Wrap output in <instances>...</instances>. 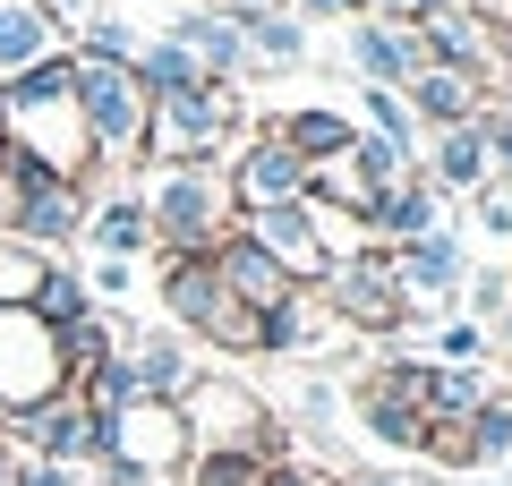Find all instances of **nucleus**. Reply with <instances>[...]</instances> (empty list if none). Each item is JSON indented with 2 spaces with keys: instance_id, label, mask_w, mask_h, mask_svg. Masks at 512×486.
<instances>
[{
  "instance_id": "nucleus-15",
  "label": "nucleus",
  "mask_w": 512,
  "mask_h": 486,
  "mask_svg": "<svg viewBox=\"0 0 512 486\" xmlns=\"http://www.w3.org/2000/svg\"><path fill=\"white\" fill-rule=\"evenodd\" d=\"M171 43H180L188 60H197L205 77H222V86H239L248 77V43H239V18H222V9H188L180 26H163Z\"/></svg>"
},
{
  "instance_id": "nucleus-31",
  "label": "nucleus",
  "mask_w": 512,
  "mask_h": 486,
  "mask_svg": "<svg viewBox=\"0 0 512 486\" xmlns=\"http://www.w3.org/2000/svg\"><path fill=\"white\" fill-rule=\"evenodd\" d=\"M128 282H137V265H120V256H94V273H86L94 307H103V299H128Z\"/></svg>"
},
{
  "instance_id": "nucleus-7",
  "label": "nucleus",
  "mask_w": 512,
  "mask_h": 486,
  "mask_svg": "<svg viewBox=\"0 0 512 486\" xmlns=\"http://www.w3.org/2000/svg\"><path fill=\"white\" fill-rule=\"evenodd\" d=\"M52 393H69V367H60V333L35 307H0V418L43 410Z\"/></svg>"
},
{
  "instance_id": "nucleus-38",
  "label": "nucleus",
  "mask_w": 512,
  "mask_h": 486,
  "mask_svg": "<svg viewBox=\"0 0 512 486\" xmlns=\"http://www.w3.org/2000/svg\"><path fill=\"white\" fill-rule=\"evenodd\" d=\"M333 486H402V478H384V469H350V478H333Z\"/></svg>"
},
{
  "instance_id": "nucleus-2",
  "label": "nucleus",
  "mask_w": 512,
  "mask_h": 486,
  "mask_svg": "<svg viewBox=\"0 0 512 486\" xmlns=\"http://www.w3.org/2000/svg\"><path fill=\"white\" fill-rule=\"evenodd\" d=\"M146 197V222H154V256H214L222 239L239 231V205H231V180L222 162H180V171H154Z\"/></svg>"
},
{
  "instance_id": "nucleus-18",
  "label": "nucleus",
  "mask_w": 512,
  "mask_h": 486,
  "mask_svg": "<svg viewBox=\"0 0 512 486\" xmlns=\"http://www.w3.org/2000/svg\"><path fill=\"white\" fill-rule=\"evenodd\" d=\"M86 239L94 256H120V265H137V256L154 248V222H146V197L137 188H111V197H94V214H86Z\"/></svg>"
},
{
  "instance_id": "nucleus-22",
  "label": "nucleus",
  "mask_w": 512,
  "mask_h": 486,
  "mask_svg": "<svg viewBox=\"0 0 512 486\" xmlns=\"http://www.w3.org/2000/svg\"><path fill=\"white\" fill-rule=\"evenodd\" d=\"M239 43H248V69L265 60V69H299L308 60V26L291 18V9H256V18H239Z\"/></svg>"
},
{
  "instance_id": "nucleus-6",
  "label": "nucleus",
  "mask_w": 512,
  "mask_h": 486,
  "mask_svg": "<svg viewBox=\"0 0 512 486\" xmlns=\"http://www.w3.org/2000/svg\"><path fill=\"white\" fill-rule=\"evenodd\" d=\"M163 316L180 324V333H197V342H214V350H265V316L256 307H239L231 290H222V273H214V256H163Z\"/></svg>"
},
{
  "instance_id": "nucleus-30",
  "label": "nucleus",
  "mask_w": 512,
  "mask_h": 486,
  "mask_svg": "<svg viewBox=\"0 0 512 486\" xmlns=\"http://www.w3.org/2000/svg\"><path fill=\"white\" fill-rule=\"evenodd\" d=\"M359 103H367V137H384V145H402V154H419V120H410V103H402V94L367 86Z\"/></svg>"
},
{
  "instance_id": "nucleus-40",
  "label": "nucleus",
  "mask_w": 512,
  "mask_h": 486,
  "mask_svg": "<svg viewBox=\"0 0 512 486\" xmlns=\"http://www.w3.org/2000/svg\"><path fill=\"white\" fill-rule=\"evenodd\" d=\"M495 111H504V120H512V69H504V103H495Z\"/></svg>"
},
{
  "instance_id": "nucleus-34",
  "label": "nucleus",
  "mask_w": 512,
  "mask_h": 486,
  "mask_svg": "<svg viewBox=\"0 0 512 486\" xmlns=\"http://www.w3.org/2000/svg\"><path fill=\"white\" fill-rule=\"evenodd\" d=\"M291 18L299 26H316V18H342L350 26V18H367V0H291Z\"/></svg>"
},
{
  "instance_id": "nucleus-28",
  "label": "nucleus",
  "mask_w": 512,
  "mask_h": 486,
  "mask_svg": "<svg viewBox=\"0 0 512 486\" xmlns=\"http://www.w3.org/2000/svg\"><path fill=\"white\" fill-rule=\"evenodd\" d=\"M265 452H188L180 486H265Z\"/></svg>"
},
{
  "instance_id": "nucleus-32",
  "label": "nucleus",
  "mask_w": 512,
  "mask_h": 486,
  "mask_svg": "<svg viewBox=\"0 0 512 486\" xmlns=\"http://www.w3.org/2000/svg\"><path fill=\"white\" fill-rule=\"evenodd\" d=\"M436 350H444V367H470V359H487V333L478 324H453V333H436Z\"/></svg>"
},
{
  "instance_id": "nucleus-12",
  "label": "nucleus",
  "mask_w": 512,
  "mask_h": 486,
  "mask_svg": "<svg viewBox=\"0 0 512 486\" xmlns=\"http://www.w3.org/2000/svg\"><path fill=\"white\" fill-rule=\"evenodd\" d=\"M350 69L384 94H410V77L427 69L419 26H384V18H350Z\"/></svg>"
},
{
  "instance_id": "nucleus-13",
  "label": "nucleus",
  "mask_w": 512,
  "mask_h": 486,
  "mask_svg": "<svg viewBox=\"0 0 512 486\" xmlns=\"http://www.w3.org/2000/svg\"><path fill=\"white\" fill-rule=\"evenodd\" d=\"M120 359H128V376H137V393H146V401H180L188 384L205 376V367L188 359V342H180V333H128V342H120Z\"/></svg>"
},
{
  "instance_id": "nucleus-27",
  "label": "nucleus",
  "mask_w": 512,
  "mask_h": 486,
  "mask_svg": "<svg viewBox=\"0 0 512 486\" xmlns=\"http://www.w3.org/2000/svg\"><path fill=\"white\" fill-rule=\"evenodd\" d=\"M470 461L478 469H504L512 461V393H487L470 410Z\"/></svg>"
},
{
  "instance_id": "nucleus-16",
  "label": "nucleus",
  "mask_w": 512,
  "mask_h": 486,
  "mask_svg": "<svg viewBox=\"0 0 512 486\" xmlns=\"http://www.w3.org/2000/svg\"><path fill=\"white\" fill-rule=\"evenodd\" d=\"M402 103H410V120H427V128H470L478 111H487V86H478L470 69H436V60H427Z\"/></svg>"
},
{
  "instance_id": "nucleus-10",
  "label": "nucleus",
  "mask_w": 512,
  "mask_h": 486,
  "mask_svg": "<svg viewBox=\"0 0 512 486\" xmlns=\"http://www.w3.org/2000/svg\"><path fill=\"white\" fill-rule=\"evenodd\" d=\"M9 427V444L26 452V461H60V469H86L94 452H103V418L86 410L77 393H52L43 410H18V418H0Z\"/></svg>"
},
{
  "instance_id": "nucleus-26",
  "label": "nucleus",
  "mask_w": 512,
  "mask_h": 486,
  "mask_svg": "<svg viewBox=\"0 0 512 486\" xmlns=\"http://www.w3.org/2000/svg\"><path fill=\"white\" fill-rule=\"evenodd\" d=\"M35 316L52 324V333H60V324H77V316H94V290H86V273H69V265L52 256V265H43V290H35Z\"/></svg>"
},
{
  "instance_id": "nucleus-8",
  "label": "nucleus",
  "mask_w": 512,
  "mask_h": 486,
  "mask_svg": "<svg viewBox=\"0 0 512 486\" xmlns=\"http://www.w3.org/2000/svg\"><path fill=\"white\" fill-rule=\"evenodd\" d=\"M316 299H325L333 324H350V333H402L410 324V299H402V282H393V256L384 248H359V256H342V265H325Z\"/></svg>"
},
{
  "instance_id": "nucleus-23",
  "label": "nucleus",
  "mask_w": 512,
  "mask_h": 486,
  "mask_svg": "<svg viewBox=\"0 0 512 486\" xmlns=\"http://www.w3.org/2000/svg\"><path fill=\"white\" fill-rule=\"evenodd\" d=\"M128 69H137V86H146V103H163V94H188V86H205V69H197V60H188V52H180L171 35H146Z\"/></svg>"
},
{
  "instance_id": "nucleus-37",
  "label": "nucleus",
  "mask_w": 512,
  "mask_h": 486,
  "mask_svg": "<svg viewBox=\"0 0 512 486\" xmlns=\"http://www.w3.org/2000/svg\"><path fill=\"white\" fill-rule=\"evenodd\" d=\"M222 18H256V9H291V0H214Z\"/></svg>"
},
{
  "instance_id": "nucleus-4",
  "label": "nucleus",
  "mask_w": 512,
  "mask_h": 486,
  "mask_svg": "<svg viewBox=\"0 0 512 486\" xmlns=\"http://www.w3.org/2000/svg\"><path fill=\"white\" fill-rule=\"evenodd\" d=\"M69 86H77V120H86L94 171H128L146 154V86L128 60H77L69 52Z\"/></svg>"
},
{
  "instance_id": "nucleus-19",
  "label": "nucleus",
  "mask_w": 512,
  "mask_h": 486,
  "mask_svg": "<svg viewBox=\"0 0 512 486\" xmlns=\"http://www.w3.org/2000/svg\"><path fill=\"white\" fill-rule=\"evenodd\" d=\"M69 52V26L43 9V0H0V77L35 69V60Z\"/></svg>"
},
{
  "instance_id": "nucleus-20",
  "label": "nucleus",
  "mask_w": 512,
  "mask_h": 486,
  "mask_svg": "<svg viewBox=\"0 0 512 486\" xmlns=\"http://www.w3.org/2000/svg\"><path fill=\"white\" fill-rule=\"evenodd\" d=\"M436 231V188L427 180H402L393 197H376V214H367V239L376 248H410V239Z\"/></svg>"
},
{
  "instance_id": "nucleus-14",
  "label": "nucleus",
  "mask_w": 512,
  "mask_h": 486,
  "mask_svg": "<svg viewBox=\"0 0 512 486\" xmlns=\"http://www.w3.org/2000/svg\"><path fill=\"white\" fill-rule=\"evenodd\" d=\"M214 273H222V290H231L239 307H256V316H274V307H282V299H291V290H299L291 273L274 265V256H265V248H248V239H239V231H231V239H222V248H214Z\"/></svg>"
},
{
  "instance_id": "nucleus-35",
  "label": "nucleus",
  "mask_w": 512,
  "mask_h": 486,
  "mask_svg": "<svg viewBox=\"0 0 512 486\" xmlns=\"http://www.w3.org/2000/svg\"><path fill=\"white\" fill-rule=\"evenodd\" d=\"M478 231H512V188H478Z\"/></svg>"
},
{
  "instance_id": "nucleus-9",
  "label": "nucleus",
  "mask_w": 512,
  "mask_h": 486,
  "mask_svg": "<svg viewBox=\"0 0 512 486\" xmlns=\"http://www.w3.org/2000/svg\"><path fill=\"white\" fill-rule=\"evenodd\" d=\"M222 180H231V205H239V214H256V205H299V197H308V162L274 137V120H256L248 137L231 145Z\"/></svg>"
},
{
  "instance_id": "nucleus-11",
  "label": "nucleus",
  "mask_w": 512,
  "mask_h": 486,
  "mask_svg": "<svg viewBox=\"0 0 512 486\" xmlns=\"http://www.w3.org/2000/svg\"><path fill=\"white\" fill-rule=\"evenodd\" d=\"M239 239L248 248H265L282 273H291L299 290L325 282V248H316V222H308V197L299 205H256V214H239Z\"/></svg>"
},
{
  "instance_id": "nucleus-21",
  "label": "nucleus",
  "mask_w": 512,
  "mask_h": 486,
  "mask_svg": "<svg viewBox=\"0 0 512 486\" xmlns=\"http://www.w3.org/2000/svg\"><path fill=\"white\" fill-rule=\"evenodd\" d=\"M274 137H282V145H291V154L316 171V162L350 154V137H359V128H350L342 111H325V103H316V111H282V120H274Z\"/></svg>"
},
{
  "instance_id": "nucleus-3",
  "label": "nucleus",
  "mask_w": 512,
  "mask_h": 486,
  "mask_svg": "<svg viewBox=\"0 0 512 486\" xmlns=\"http://www.w3.org/2000/svg\"><path fill=\"white\" fill-rule=\"evenodd\" d=\"M239 137H248L239 86L205 77V86H188V94L146 103V154H137V162H154V171H180V162H231Z\"/></svg>"
},
{
  "instance_id": "nucleus-24",
  "label": "nucleus",
  "mask_w": 512,
  "mask_h": 486,
  "mask_svg": "<svg viewBox=\"0 0 512 486\" xmlns=\"http://www.w3.org/2000/svg\"><path fill=\"white\" fill-rule=\"evenodd\" d=\"M495 171H487V137H478V120L470 128H436V188H487Z\"/></svg>"
},
{
  "instance_id": "nucleus-33",
  "label": "nucleus",
  "mask_w": 512,
  "mask_h": 486,
  "mask_svg": "<svg viewBox=\"0 0 512 486\" xmlns=\"http://www.w3.org/2000/svg\"><path fill=\"white\" fill-rule=\"evenodd\" d=\"M470 307H478V333L504 324V273H478V282H470Z\"/></svg>"
},
{
  "instance_id": "nucleus-39",
  "label": "nucleus",
  "mask_w": 512,
  "mask_h": 486,
  "mask_svg": "<svg viewBox=\"0 0 512 486\" xmlns=\"http://www.w3.org/2000/svg\"><path fill=\"white\" fill-rule=\"evenodd\" d=\"M495 333H504V342H512V273H504V324H495Z\"/></svg>"
},
{
  "instance_id": "nucleus-29",
  "label": "nucleus",
  "mask_w": 512,
  "mask_h": 486,
  "mask_svg": "<svg viewBox=\"0 0 512 486\" xmlns=\"http://www.w3.org/2000/svg\"><path fill=\"white\" fill-rule=\"evenodd\" d=\"M43 265H52V256L18 248V239H0V307H35V290H43Z\"/></svg>"
},
{
  "instance_id": "nucleus-1",
  "label": "nucleus",
  "mask_w": 512,
  "mask_h": 486,
  "mask_svg": "<svg viewBox=\"0 0 512 486\" xmlns=\"http://www.w3.org/2000/svg\"><path fill=\"white\" fill-rule=\"evenodd\" d=\"M0 145L26 154L35 171H52V180H86L94 188V145H86V120H77L69 52L35 60V69H18V77H0Z\"/></svg>"
},
{
  "instance_id": "nucleus-17",
  "label": "nucleus",
  "mask_w": 512,
  "mask_h": 486,
  "mask_svg": "<svg viewBox=\"0 0 512 486\" xmlns=\"http://www.w3.org/2000/svg\"><path fill=\"white\" fill-rule=\"evenodd\" d=\"M384 256H393V282H402V299H410V307L444 299V290L461 282V239L444 231V222H436L427 239H410V248H384Z\"/></svg>"
},
{
  "instance_id": "nucleus-36",
  "label": "nucleus",
  "mask_w": 512,
  "mask_h": 486,
  "mask_svg": "<svg viewBox=\"0 0 512 486\" xmlns=\"http://www.w3.org/2000/svg\"><path fill=\"white\" fill-rule=\"evenodd\" d=\"M265 486H333V469H316V461H274V469H265Z\"/></svg>"
},
{
  "instance_id": "nucleus-25",
  "label": "nucleus",
  "mask_w": 512,
  "mask_h": 486,
  "mask_svg": "<svg viewBox=\"0 0 512 486\" xmlns=\"http://www.w3.org/2000/svg\"><path fill=\"white\" fill-rule=\"evenodd\" d=\"M120 342H128V333L103 316V307H94V316H77V324H60V367H69V384H77V376H94V367H103Z\"/></svg>"
},
{
  "instance_id": "nucleus-5",
  "label": "nucleus",
  "mask_w": 512,
  "mask_h": 486,
  "mask_svg": "<svg viewBox=\"0 0 512 486\" xmlns=\"http://www.w3.org/2000/svg\"><path fill=\"white\" fill-rule=\"evenodd\" d=\"M180 418H188V452H265V461H291V427L239 376H197L180 393Z\"/></svg>"
}]
</instances>
